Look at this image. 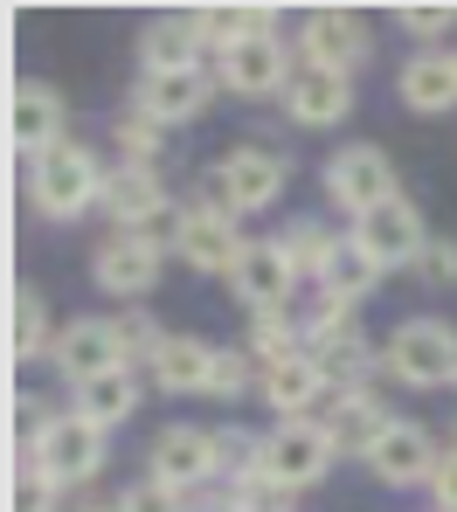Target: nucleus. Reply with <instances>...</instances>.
Instances as JSON below:
<instances>
[{"mask_svg":"<svg viewBox=\"0 0 457 512\" xmlns=\"http://www.w3.org/2000/svg\"><path fill=\"white\" fill-rule=\"evenodd\" d=\"M56 492H63V485H49L42 471H21L14 492H7V512H56Z\"/></svg>","mask_w":457,"mask_h":512,"instance_id":"obj_38","label":"nucleus"},{"mask_svg":"<svg viewBox=\"0 0 457 512\" xmlns=\"http://www.w3.org/2000/svg\"><path fill=\"white\" fill-rule=\"evenodd\" d=\"M215 471H222V485L236 492L243 478H257V471H264V443H257L250 429H236V423L215 429Z\"/></svg>","mask_w":457,"mask_h":512,"instance_id":"obj_33","label":"nucleus"},{"mask_svg":"<svg viewBox=\"0 0 457 512\" xmlns=\"http://www.w3.org/2000/svg\"><path fill=\"white\" fill-rule=\"evenodd\" d=\"M118 340H125V360H153V353L167 346V333H160L153 312H125V319H118Z\"/></svg>","mask_w":457,"mask_h":512,"instance_id":"obj_35","label":"nucleus"},{"mask_svg":"<svg viewBox=\"0 0 457 512\" xmlns=\"http://www.w3.org/2000/svg\"><path fill=\"white\" fill-rule=\"evenodd\" d=\"M381 277H388V270H381L354 236H340V250L326 256V270H319L312 284H319V298H333V305H361V298L381 291Z\"/></svg>","mask_w":457,"mask_h":512,"instance_id":"obj_25","label":"nucleus"},{"mask_svg":"<svg viewBox=\"0 0 457 512\" xmlns=\"http://www.w3.org/2000/svg\"><path fill=\"white\" fill-rule=\"evenodd\" d=\"M367 56H374V35L354 7H312L305 14V63L312 70H333V77H354Z\"/></svg>","mask_w":457,"mask_h":512,"instance_id":"obj_10","label":"nucleus"},{"mask_svg":"<svg viewBox=\"0 0 457 512\" xmlns=\"http://www.w3.org/2000/svg\"><path fill=\"white\" fill-rule=\"evenodd\" d=\"M42 346H56L49 340V305L21 284V291H14V312H7V353H14V360H35Z\"/></svg>","mask_w":457,"mask_h":512,"instance_id":"obj_31","label":"nucleus"},{"mask_svg":"<svg viewBox=\"0 0 457 512\" xmlns=\"http://www.w3.org/2000/svg\"><path fill=\"white\" fill-rule=\"evenodd\" d=\"M264 402H271L284 423H312V416L333 402V381L319 374V360H312V353H298V360L264 367Z\"/></svg>","mask_w":457,"mask_h":512,"instance_id":"obj_20","label":"nucleus"},{"mask_svg":"<svg viewBox=\"0 0 457 512\" xmlns=\"http://www.w3.org/2000/svg\"><path fill=\"white\" fill-rule=\"evenodd\" d=\"M333 443H326V429L319 423H277L264 436V478H277L284 492H312V485H326V471H333Z\"/></svg>","mask_w":457,"mask_h":512,"instance_id":"obj_7","label":"nucleus"},{"mask_svg":"<svg viewBox=\"0 0 457 512\" xmlns=\"http://www.w3.org/2000/svg\"><path fill=\"white\" fill-rule=\"evenodd\" d=\"M215 77L208 70H187V77H139V97H132V111H146L153 125H194L208 104H215Z\"/></svg>","mask_w":457,"mask_h":512,"instance_id":"obj_19","label":"nucleus"},{"mask_svg":"<svg viewBox=\"0 0 457 512\" xmlns=\"http://www.w3.org/2000/svg\"><path fill=\"white\" fill-rule=\"evenodd\" d=\"M97 208L118 222V236H132V229H146L160 208H167V187H160V173L153 167H118L104 173V194H97Z\"/></svg>","mask_w":457,"mask_h":512,"instance_id":"obj_22","label":"nucleus"},{"mask_svg":"<svg viewBox=\"0 0 457 512\" xmlns=\"http://www.w3.org/2000/svg\"><path fill=\"white\" fill-rule=\"evenodd\" d=\"M250 388H264V367L250 346H215V367H208V395L215 402H243Z\"/></svg>","mask_w":457,"mask_h":512,"instance_id":"obj_30","label":"nucleus"},{"mask_svg":"<svg viewBox=\"0 0 457 512\" xmlns=\"http://www.w3.org/2000/svg\"><path fill=\"white\" fill-rule=\"evenodd\" d=\"M381 367L402 388H457V333L444 319H402L381 346Z\"/></svg>","mask_w":457,"mask_h":512,"instance_id":"obj_3","label":"nucleus"},{"mask_svg":"<svg viewBox=\"0 0 457 512\" xmlns=\"http://www.w3.org/2000/svg\"><path fill=\"white\" fill-rule=\"evenodd\" d=\"M291 77H298V70H291L284 35H250V42L222 49V63H215V84L236 90V97H284Z\"/></svg>","mask_w":457,"mask_h":512,"instance_id":"obj_9","label":"nucleus"},{"mask_svg":"<svg viewBox=\"0 0 457 512\" xmlns=\"http://www.w3.org/2000/svg\"><path fill=\"white\" fill-rule=\"evenodd\" d=\"M305 353L319 360V374L333 381V395H340V388H367V374L381 367V353H374L367 333H354V326H340V333H326V340H305Z\"/></svg>","mask_w":457,"mask_h":512,"instance_id":"obj_26","label":"nucleus"},{"mask_svg":"<svg viewBox=\"0 0 457 512\" xmlns=\"http://www.w3.org/2000/svg\"><path fill=\"white\" fill-rule=\"evenodd\" d=\"M77 402V416L97 429H118V423H132V409H139V374L132 367H111V374H97V381H84V388H70Z\"/></svg>","mask_w":457,"mask_h":512,"instance_id":"obj_27","label":"nucleus"},{"mask_svg":"<svg viewBox=\"0 0 457 512\" xmlns=\"http://www.w3.org/2000/svg\"><path fill=\"white\" fill-rule=\"evenodd\" d=\"M104 173L97 167L91 146H56V153H42L35 160V173H28V194H35V208L49 215V222H77L84 208H97V194H104Z\"/></svg>","mask_w":457,"mask_h":512,"instance_id":"obj_2","label":"nucleus"},{"mask_svg":"<svg viewBox=\"0 0 457 512\" xmlns=\"http://www.w3.org/2000/svg\"><path fill=\"white\" fill-rule=\"evenodd\" d=\"M312 423L326 429V443H333L340 457H361V464H367V450L388 436V423H395V416H388V409H381L367 388H340V395H333V402H326Z\"/></svg>","mask_w":457,"mask_h":512,"instance_id":"obj_16","label":"nucleus"},{"mask_svg":"<svg viewBox=\"0 0 457 512\" xmlns=\"http://www.w3.org/2000/svg\"><path fill=\"white\" fill-rule=\"evenodd\" d=\"M91 284L104 298H153V284H160V250H146L139 236H111V243H97L91 250Z\"/></svg>","mask_w":457,"mask_h":512,"instance_id":"obj_17","label":"nucleus"},{"mask_svg":"<svg viewBox=\"0 0 457 512\" xmlns=\"http://www.w3.org/2000/svg\"><path fill=\"white\" fill-rule=\"evenodd\" d=\"M201 49H208V35H201L194 14H160V21H146V35H139L146 77H187V70H201Z\"/></svg>","mask_w":457,"mask_h":512,"instance_id":"obj_21","label":"nucleus"},{"mask_svg":"<svg viewBox=\"0 0 457 512\" xmlns=\"http://www.w3.org/2000/svg\"><path fill=\"white\" fill-rule=\"evenodd\" d=\"M416 270H423V284H444L451 291L457 284V236H430V250H423Z\"/></svg>","mask_w":457,"mask_h":512,"instance_id":"obj_40","label":"nucleus"},{"mask_svg":"<svg viewBox=\"0 0 457 512\" xmlns=\"http://www.w3.org/2000/svg\"><path fill=\"white\" fill-rule=\"evenodd\" d=\"M187 512H243V506H236V492H201V499H187Z\"/></svg>","mask_w":457,"mask_h":512,"instance_id":"obj_42","label":"nucleus"},{"mask_svg":"<svg viewBox=\"0 0 457 512\" xmlns=\"http://www.w3.org/2000/svg\"><path fill=\"white\" fill-rule=\"evenodd\" d=\"M187 222H181V263L187 270H201V277H236V263L250 250V236H243V222L222 208V194H215V180H208V194L194 187V201H181Z\"/></svg>","mask_w":457,"mask_h":512,"instance_id":"obj_1","label":"nucleus"},{"mask_svg":"<svg viewBox=\"0 0 457 512\" xmlns=\"http://www.w3.org/2000/svg\"><path fill=\"white\" fill-rule=\"evenodd\" d=\"M430 499H437V512H457V450H444V464L430 478Z\"/></svg>","mask_w":457,"mask_h":512,"instance_id":"obj_41","label":"nucleus"},{"mask_svg":"<svg viewBox=\"0 0 457 512\" xmlns=\"http://www.w3.org/2000/svg\"><path fill=\"white\" fill-rule=\"evenodd\" d=\"M291 499H298V492H284V485L264 478V471L236 485V506H243V512H291Z\"/></svg>","mask_w":457,"mask_h":512,"instance_id":"obj_37","label":"nucleus"},{"mask_svg":"<svg viewBox=\"0 0 457 512\" xmlns=\"http://www.w3.org/2000/svg\"><path fill=\"white\" fill-rule=\"evenodd\" d=\"M347 236H354V243H361V250L381 263V270H416V263H423V250H430V236H423V215H416L409 201H388V208L361 215Z\"/></svg>","mask_w":457,"mask_h":512,"instance_id":"obj_13","label":"nucleus"},{"mask_svg":"<svg viewBox=\"0 0 457 512\" xmlns=\"http://www.w3.org/2000/svg\"><path fill=\"white\" fill-rule=\"evenodd\" d=\"M319 187H326V201L347 215V222H361L374 208H388V201H402V180H395V160L381 153V146H340L326 173H319Z\"/></svg>","mask_w":457,"mask_h":512,"instance_id":"obj_4","label":"nucleus"},{"mask_svg":"<svg viewBox=\"0 0 457 512\" xmlns=\"http://www.w3.org/2000/svg\"><path fill=\"white\" fill-rule=\"evenodd\" d=\"M236 298L250 305V312H284V298L298 291V263H291V250L277 243V236H257L250 250H243V263H236Z\"/></svg>","mask_w":457,"mask_h":512,"instance_id":"obj_14","label":"nucleus"},{"mask_svg":"<svg viewBox=\"0 0 457 512\" xmlns=\"http://www.w3.org/2000/svg\"><path fill=\"white\" fill-rule=\"evenodd\" d=\"M250 353H257V367H277V360H298L305 353V326L291 319V312H250Z\"/></svg>","mask_w":457,"mask_h":512,"instance_id":"obj_29","label":"nucleus"},{"mask_svg":"<svg viewBox=\"0 0 457 512\" xmlns=\"http://www.w3.org/2000/svg\"><path fill=\"white\" fill-rule=\"evenodd\" d=\"M451 450H457V443H451Z\"/></svg>","mask_w":457,"mask_h":512,"instance_id":"obj_44","label":"nucleus"},{"mask_svg":"<svg viewBox=\"0 0 457 512\" xmlns=\"http://www.w3.org/2000/svg\"><path fill=\"white\" fill-rule=\"evenodd\" d=\"M49 360H56V374L70 388H84V381L111 374V367H132L125 340H118V319H77V326H63L56 346H49Z\"/></svg>","mask_w":457,"mask_h":512,"instance_id":"obj_12","label":"nucleus"},{"mask_svg":"<svg viewBox=\"0 0 457 512\" xmlns=\"http://www.w3.org/2000/svg\"><path fill=\"white\" fill-rule=\"evenodd\" d=\"M111 146L125 153V167H153L160 146H167V125H153L146 111H125V118L111 125Z\"/></svg>","mask_w":457,"mask_h":512,"instance_id":"obj_34","label":"nucleus"},{"mask_svg":"<svg viewBox=\"0 0 457 512\" xmlns=\"http://www.w3.org/2000/svg\"><path fill=\"white\" fill-rule=\"evenodd\" d=\"M215 180V194H222V208L243 222V215H264V208H277V194H284V180H291V167H284V153L277 146H264V139H243L222 167L208 173Z\"/></svg>","mask_w":457,"mask_h":512,"instance_id":"obj_5","label":"nucleus"},{"mask_svg":"<svg viewBox=\"0 0 457 512\" xmlns=\"http://www.w3.org/2000/svg\"><path fill=\"white\" fill-rule=\"evenodd\" d=\"M395 21H402L423 49H437V35H444V28H457V7H395Z\"/></svg>","mask_w":457,"mask_h":512,"instance_id":"obj_36","label":"nucleus"},{"mask_svg":"<svg viewBox=\"0 0 457 512\" xmlns=\"http://www.w3.org/2000/svg\"><path fill=\"white\" fill-rule=\"evenodd\" d=\"M118 499H125V512H187V499L174 485H160V478H139V485L118 492Z\"/></svg>","mask_w":457,"mask_h":512,"instance_id":"obj_39","label":"nucleus"},{"mask_svg":"<svg viewBox=\"0 0 457 512\" xmlns=\"http://www.w3.org/2000/svg\"><path fill=\"white\" fill-rule=\"evenodd\" d=\"M277 243L291 250V263H298V277H319V270H326V256L340 250V236H333L326 222H312V215L284 222V229H277Z\"/></svg>","mask_w":457,"mask_h":512,"instance_id":"obj_32","label":"nucleus"},{"mask_svg":"<svg viewBox=\"0 0 457 512\" xmlns=\"http://www.w3.org/2000/svg\"><path fill=\"white\" fill-rule=\"evenodd\" d=\"M7 146L35 167L42 153H56L63 146V97L49 84H21L7 97Z\"/></svg>","mask_w":457,"mask_h":512,"instance_id":"obj_15","label":"nucleus"},{"mask_svg":"<svg viewBox=\"0 0 457 512\" xmlns=\"http://www.w3.org/2000/svg\"><path fill=\"white\" fill-rule=\"evenodd\" d=\"M437 464H444V450H437V436L423 423H388V436L367 450V471L388 485V492H409V485H430L437 478Z\"/></svg>","mask_w":457,"mask_h":512,"instance_id":"obj_11","label":"nucleus"},{"mask_svg":"<svg viewBox=\"0 0 457 512\" xmlns=\"http://www.w3.org/2000/svg\"><path fill=\"white\" fill-rule=\"evenodd\" d=\"M84 512H125V499H91Z\"/></svg>","mask_w":457,"mask_h":512,"instance_id":"obj_43","label":"nucleus"},{"mask_svg":"<svg viewBox=\"0 0 457 512\" xmlns=\"http://www.w3.org/2000/svg\"><path fill=\"white\" fill-rule=\"evenodd\" d=\"M146 478L174 485L181 499H201L208 478H222V471H215V429H194V423L160 429V436H153V457H146Z\"/></svg>","mask_w":457,"mask_h":512,"instance_id":"obj_8","label":"nucleus"},{"mask_svg":"<svg viewBox=\"0 0 457 512\" xmlns=\"http://www.w3.org/2000/svg\"><path fill=\"white\" fill-rule=\"evenodd\" d=\"M194 21H201V35H208L215 49H236V42H250V35H271V28H277L271 7H243V0H215V7H194Z\"/></svg>","mask_w":457,"mask_h":512,"instance_id":"obj_28","label":"nucleus"},{"mask_svg":"<svg viewBox=\"0 0 457 512\" xmlns=\"http://www.w3.org/2000/svg\"><path fill=\"white\" fill-rule=\"evenodd\" d=\"M35 471L49 485H91L104 471V429L84 423L77 409L70 416H42V429H35Z\"/></svg>","mask_w":457,"mask_h":512,"instance_id":"obj_6","label":"nucleus"},{"mask_svg":"<svg viewBox=\"0 0 457 512\" xmlns=\"http://www.w3.org/2000/svg\"><path fill=\"white\" fill-rule=\"evenodd\" d=\"M277 104L291 111V125H305V132H326V125H340V118L354 111V77H333V70H312V63H298V77H291V90H284Z\"/></svg>","mask_w":457,"mask_h":512,"instance_id":"obj_18","label":"nucleus"},{"mask_svg":"<svg viewBox=\"0 0 457 512\" xmlns=\"http://www.w3.org/2000/svg\"><path fill=\"white\" fill-rule=\"evenodd\" d=\"M395 90H402V104H409L416 118H444V111H457V56L451 49H416V56L402 63Z\"/></svg>","mask_w":457,"mask_h":512,"instance_id":"obj_23","label":"nucleus"},{"mask_svg":"<svg viewBox=\"0 0 457 512\" xmlns=\"http://www.w3.org/2000/svg\"><path fill=\"white\" fill-rule=\"evenodd\" d=\"M146 367H153V388H160V395H208L215 346H201L194 333H167V346H160Z\"/></svg>","mask_w":457,"mask_h":512,"instance_id":"obj_24","label":"nucleus"}]
</instances>
